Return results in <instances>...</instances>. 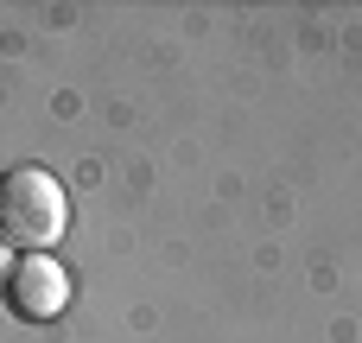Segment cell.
Instances as JSON below:
<instances>
[{"instance_id":"1","label":"cell","mask_w":362,"mask_h":343,"mask_svg":"<svg viewBox=\"0 0 362 343\" xmlns=\"http://www.w3.org/2000/svg\"><path fill=\"white\" fill-rule=\"evenodd\" d=\"M64 229H70L64 185L51 172H38V165H13L0 178V242L6 248H25V255H45Z\"/></svg>"},{"instance_id":"2","label":"cell","mask_w":362,"mask_h":343,"mask_svg":"<svg viewBox=\"0 0 362 343\" xmlns=\"http://www.w3.org/2000/svg\"><path fill=\"white\" fill-rule=\"evenodd\" d=\"M6 306L25 318V325H45L70 306V274L51 261V255H19L6 267Z\"/></svg>"},{"instance_id":"3","label":"cell","mask_w":362,"mask_h":343,"mask_svg":"<svg viewBox=\"0 0 362 343\" xmlns=\"http://www.w3.org/2000/svg\"><path fill=\"white\" fill-rule=\"evenodd\" d=\"M6 267H13V261H6V242H0V286H6Z\"/></svg>"}]
</instances>
